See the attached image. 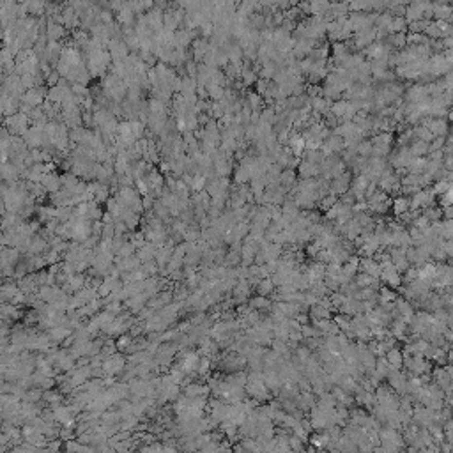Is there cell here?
Segmentation results:
<instances>
[{
    "label": "cell",
    "instance_id": "obj_1",
    "mask_svg": "<svg viewBox=\"0 0 453 453\" xmlns=\"http://www.w3.org/2000/svg\"><path fill=\"white\" fill-rule=\"evenodd\" d=\"M393 133H375L370 138L372 142V156L370 158H386L391 152L393 145Z\"/></svg>",
    "mask_w": 453,
    "mask_h": 453
},
{
    "label": "cell",
    "instance_id": "obj_2",
    "mask_svg": "<svg viewBox=\"0 0 453 453\" xmlns=\"http://www.w3.org/2000/svg\"><path fill=\"white\" fill-rule=\"evenodd\" d=\"M435 204V195H434L432 188H423V190H418L413 197L409 199V211H419L425 209L429 205Z\"/></svg>",
    "mask_w": 453,
    "mask_h": 453
},
{
    "label": "cell",
    "instance_id": "obj_3",
    "mask_svg": "<svg viewBox=\"0 0 453 453\" xmlns=\"http://www.w3.org/2000/svg\"><path fill=\"white\" fill-rule=\"evenodd\" d=\"M404 366H407V372L411 375H416V377L429 374L430 368H432L429 360L419 358V356H405V354H404Z\"/></svg>",
    "mask_w": 453,
    "mask_h": 453
},
{
    "label": "cell",
    "instance_id": "obj_4",
    "mask_svg": "<svg viewBox=\"0 0 453 453\" xmlns=\"http://www.w3.org/2000/svg\"><path fill=\"white\" fill-rule=\"evenodd\" d=\"M375 16H377V13H349L347 21L351 25L352 32H358V30H361V29L374 27Z\"/></svg>",
    "mask_w": 453,
    "mask_h": 453
},
{
    "label": "cell",
    "instance_id": "obj_5",
    "mask_svg": "<svg viewBox=\"0 0 453 453\" xmlns=\"http://www.w3.org/2000/svg\"><path fill=\"white\" fill-rule=\"evenodd\" d=\"M377 39V30L375 27H368V29H361L358 32H354L351 37V41L354 43V48H368L372 43H375Z\"/></svg>",
    "mask_w": 453,
    "mask_h": 453
},
{
    "label": "cell",
    "instance_id": "obj_6",
    "mask_svg": "<svg viewBox=\"0 0 453 453\" xmlns=\"http://www.w3.org/2000/svg\"><path fill=\"white\" fill-rule=\"evenodd\" d=\"M386 379L390 381V388L397 395H400V397L407 395V381H409V375L405 374V372L391 370L390 374H388V377H386Z\"/></svg>",
    "mask_w": 453,
    "mask_h": 453
},
{
    "label": "cell",
    "instance_id": "obj_7",
    "mask_svg": "<svg viewBox=\"0 0 453 453\" xmlns=\"http://www.w3.org/2000/svg\"><path fill=\"white\" fill-rule=\"evenodd\" d=\"M427 129L432 133V137H448V119L444 117H427L421 121Z\"/></svg>",
    "mask_w": 453,
    "mask_h": 453
},
{
    "label": "cell",
    "instance_id": "obj_8",
    "mask_svg": "<svg viewBox=\"0 0 453 453\" xmlns=\"http://www.w3.org/2000/svg\"><path fill=\"white\" fill-rule=\"evenodd\" d=\"M390 166H393V168H407L409 166V163L414 160V156L409 152V147H397L393 152H390Z\"/></svg>",
    "mask_w": 453,
    "mask_h": 453
},
{
    "label": "cell",
    "instance_id": "obj_9",
    "mask_svg": "<svg viewBox=\"0 0 453 453\" xmlns=\"http://www.w3.org/2000/svg\"><path fill=\"white\" fill-rule=\"evenodd\" d=\"M379 280H382L384 283H388L391 289L400 287V285H402V274L397 271V268H395L391 262H386V264L381 266Z\"/></svg>",
    "mask_w": 453,
    "mask_h": 453
},
{
    "label": "cell",
    "instance_id": "obj_10",
    "mask_svg": "<svg viewBox=\"0 0 453 453\" xmlns=\"http://www.w3.org/2000/svg\"><path fill=\"white\" fill-rule=\"evenodd\" d=\"M351 181H352L351 172H344L340 177H335V179L329 181V193L336 197L344 195L351 188Z\"/></svg>",
    "mask_w": 453,
    "mask_h": 453
},
{
    "label": "cell",
    "instance_id": "obj_11",
    "mask_svg": "<svg viewBox=\"0 0 453 453\" xmlns=\"http://www.w3.org/2000/svg\"><path fill=\"white\" fill-rule=\"evenodd\" d=\"M368 184H370V179L366 176H363V174H358V176L351 181V188H349V190L354 193L356 202L365 200V191H366V188H368Z\"/></svg>",
    "mask_w": 453,
    "mask_h": 453
},
{
    "label": "cell",
    "instance_id": "obj_12",
    "mask_svg": "<svg viewBox=\"0 0 453 453\" xmlns=\"http://www.w3.org/2000/svg\"><path fill=\"white\" fill-rule=\"evenodd\" d=\"M250 292H252V285H250L246 280L236 282L234 289H232V294H234L232 303H234V305H243V303H246V299L250 297Z\"/></svg>",
    "mask_w": 453,
    "mask_h": 453
},
{
    "label": "cell",
    "instance_id": "obj_13",
    "mask_svg": "<svg viewBox=\"0 0 453 453\" xmlns=\"http://www.w3.org/2000/svg\"><path fill=\"white\" fill-rule=\"evenodd\" d=\"M297 172H299V179H317V177H321V166L305 160H299Z\"/></svg>",
    "mask_w": 453,
    "mask_h": 453
},
{
    "label": "cell",
    "instance_id": "obj_14",
    "mask_svg": "<svg viewBox=\"0 0 453 453\" xmlns=\"http://www.w3.org/2000/svg\"><path fill=\"white\" fill-rule=\"evenodd\" d=\"M285 147H287L289 151L292 152V156H296V158L301 156L303 152H305V140H303L301 133H297V131L290 133V137H289Z\"/></svg>",
    "mask_w": 453,
    "mask_h": 453
},
{
    "label": "cell",
    "instance_id": "obj_15",
    "mask_svg": "<svg viewBox=\"0 0 453 453\" xmlns=\"http://www.w3.org/2000/svg\"><path fill=\"white\" fill-rule=\"evenodd\" d=\"M358 269H361V273H363V274H368V276L375 278V280H379L381 266H379L377 262H375L374 258L361 257V258H360V266H358Z\"/></svg>",
    "mask_w": 453,
    "mask_h": 453
},
{
    "label": "cell",
    "instance_id": "obj_16",
    "mask_svg": "<svg viewBox=\"0 0 453 453\" xmlns=\"http://www.w3.org/2000/svg\"><path fill=\"white\" fill-rule=\"evenodd\" d=\"M452 5L446 2H439V4H432V16L437 18V21H448L452 23Z\"/></svg>",
    "mask_w": 453,
    "mask_h": 453
},
{
    "label": "cell",
    "instance_id": "obj_17",
    "mask_svg": "<svg viewBox=\"0 0 453 453\" xmlns=\"http://www.w3.org/2000/svg\"><path fill=\"white\" fill-rule=\"evenodd\" d=\"M384 360L390 365L391 370H402V366H404V354L397 347H393V349H390V351L386 352Z\"/></svg>",
    "mask_w": 453,
    "mask_h": 453
},
{
    "label": "cell",
    "instance_id": "obj_18",
    "mask_svg": "<svg viewBox=\"0 0 453 453\" xmlns=\"http://www.w3.org/2000/svg\"><path fill=\"white\" fill-rule=\"evenodd\" d=\"M310 443L315 450H326L331 446V439L324 430H317V432L310 434Z\"/></svg>",
    "mask_w": 453,
    "mask_h": 453
},
{
    "label": "cell",
    "instance_id": "obj_19",
    "mask_svg": "<svg viewBox=\"0 0 453 453\" xmlns=\"http://www.w3.org/2000/svg\"><path fill=\"white\" fill-rule=\"evenodd\" d=\"M329 310H331V308H327V307H324V305H321V303H317V305L310 307L308 317H310L313 322L324 321V319H329Z\"/></svg>",
    "mask_w": 453,
    "mask_h": 453
},
{
    "label": "cell",
    "instance_id": "obj_20",
    "mask_svg": "<svg viewBox=\"0 0 453 453\" xmlns=\"http://www.w3.org/2000/svg\"><path fill=\"white\" fill-rule=\"evenodd\" d=\"M239 80L244 83V85H252V83L257 82V69H254L248 62H243V68H241V76Z\"/></svg>",
    "mask_w": 453,
    "mask_h": 453
},
{
    "label": "cell",
    "instance_id": "obj_21",
    "mask_svg": "<svg viewBox=\"0 0 453 453\" xmlns=\"http://www.w3.org/2000/svg\"><path fill=\"white\" fill-rule=\"evenodd\" d=\"M429 142H421V140H413L409 144V152L414 158H423L429 154Z\"/></svg>",
    "mask_w": 453,
    "mask_h": 453
},
{
    "label": "cell",
    "instance_id": "obj_22",
    "mask_svg": "<svg viewBox=\"0 0 453 453\" xmlns=\"http://www.w3.org/2000/svg\"><path fill=\"white\" fill-rule=\"evenodd\" d=\"M421 216L429 219L430 223H435V221H441V219H443V209L435 204L429 205V207L421 209Z\"/></svg>",
    "mask_w": 453,
    "mask_h": 453
},
{
    "label": "cell",
    "instance_id": "obj_23",
    "mask_svg": "<svg viewBox=\"0 0 453 453\" xmlns=\"http://www.w3.org/2000/svg\"><path fill=\"white\" fill-rule=\"evenodd\" d=\"M425 168H427V158H414L405 170H407V174H413V176H423Z\"/></svg>",
    "mask_w": 453,
    "mask_h": 453
},
{
    "label": "cell",
    "instance_id": "obj_24",
    "mask_svg": "<svg viewBox=\"0 0 453 453\" xmlns=\"http://www.w3.org/2000/svg\"><path fill=\"white\" fill-rule=\"evenodd\" d=\"M391 207H393V213L397 215V218H399V216L405 215V213L411 209L409 199H407V197H397V199L391 202Z\"/></svg>",
    "mask_w": 453,
    "mask_h": 453
},
{
    "label": "cell",
    "instance_id": "obj_25",
    "mask_svg": "<svg viewBox=\"0 0 453 453\" xmlns=\"http://www.w3.org/2000/svg\"><path fill=\"white\" fill-rule=\"evenodd\" d=\"M258 122L260 124H266V126H274V122H276V112H274V108L269 105V107H266L260 112V115H258Z\"/></svg>",
    "mask_w": 453,
    "mask_h": 453
},
{
    "label": "cell",
    "instance_id": "obj_26",
    "mask_svg": "<svg viewBox=\"0 0 453 453\" xmlns=\"http://www.w3.org/2000/svg\"><path fill=\"white\" fill-rule=\"evenodd\" d=\"M234 181L236 184H246L250 181V170H248V165H244V163H239L237 166L234 168Z\"/></svg>",
    "mask_w": 453,
    "mask_h": 453
},
{
    "label": "cell",
    "instance_id": "obj_27",
    "mask_svg": "<svg viewBox=\"0 0 453 453\" xmlns=\"http://www.w3.org/2000/svg\"><path fill=\"white\" fill-rule=\"evenodd\" d=\"M248 307L252 308V310L262 312V310H269V308H271V301H269L268 297L257 296V297H252V299H250V301H248Z\"/></svg>",
    "mask_w": 453,
    "mask_h": 453
},
{
    "label": "cell",
    "instance_id": "obj_28",
    "mask_svg": "<svg viewBox=\"0 0 453 453\" xmlns=\"http://www.w3.org/2000/svg\"><path fill=\"white\" fill-rule=\"evenodd\" d=\"M413 137H414V140L429 142V144L434 140L432 133H430L423 124H416V127H413Z\"/></svg>",
    "mask_w": 453,
    "mask_h": 453
},
{
    "label": "cell",
    "instance_id": "obj_29",
    "mask_svg": "<svg viewBox=\"0 0 453 453\" xmlns=\"http://www.w3.org/2000/svg\"><path fill=\"white\" fill-rule=\"evenodd\" d=\"M405 30H407V21L404 16H393L390 34H405Z\"/></svg>",
    "mask_w": 453,
    "mask_h": 453
},
{
    "label": "cell",
    "instance_id": "obj_30",
    "mask_svg": "<svg viewBox=\"0 0 453 453\" xmlns=\"http://www.w3.org/2000/svg\"><path fill=\"white\" fill-rule=\"evenodd\" d=\"M105 368H107L108 374H117V372H121L124 368V360H122L121 356H113V358H110L105 363Z\"/></svg>",
    "mask_w": 453,
    "mask_h": 453
},
{
    "label": "cell",
    "instance_id": "obj_31",
    "mask_svg": "<svg viewBox=\"0 0 453 453\" xmlns=\"http://www.w3.org/2000/svg\"><path fill=\"white\" fill-rule=\"evenodd\" d=\"M257 292H258V296H262V297L274 292V283L271 282V278H262V280L257 283Z\"/></svg>",
    "mask_w": 453,
    "mask_h": 453
},
{
    "label": "cell",
    "instance_id": "obj_32",
    "mask_svg": "<svg viewBox=\"0 0 453 453\" xmlns=\"http://www.w3.org/2000/svg\"><path fill=\"white\" fill-rule=\"evenodd\" d=\"M356 154L360 158H370L372 156V142L370 138H365L361 140L358 145H356Z\"/></svg>",
    "mask_w": 453,
    "mask_h": 453
},
{
    "label": "cell",
    "instance_id": "obj_33",
    "mask_svg": "<svg viewBox=\"0 0 453 453\" xmlns=\"http://www.w3.org/2000/svg\"><path fill=\"white\" fill-rule=\"evenodd\" d=\"M211 44L207 43V39H197L195 41V57L197 60H204L205 54L209 52Z\"/></svg>",
    "mask_w": 453,
    "mask_h": 453
},
{
    "label": "cell",
    "instance_id": "obj_34",
    "mask_svg": "<svg viewBox=\"0 0 453 453\" xmlns=\"http://www.w3.org/2000/svg\"><path fill=\"white\" fill-rule=\"evenodd\" d=\"M301 156L305 161H310V163H315V165H321L322 160H324V154L321 152V149H317V151H305Z\"/></svg>",
    "mask_w": 453,
    "mask_h": 453
},
{
    "label": "cell",
    "instance_id": "obj_35",
    "mask_svg": "<svg viewBox=\"0 0 453 453\" xmlns=\"http://www.w3.org/2000/svg\"><path fill=\"white\" fill-rule=\"evenodd\" d=\"M379 296H381V305H390V303H395V299H397V294L393 292V289L390 287H382L379 290Z\"/></svg>",
    "mask_w": 453,
    "mask_h": 453
},
{
    "label": "cell",
    "instance_id": "obj_36",
    "mask_svg": "<svg viewBox=\"0 0 453 453\" xmlns=\"http://www.w3.org/2000/svg\"><path fill=\"white\" fill-rule=\"evenodd\" d=\"M452 190V182H448V181H435L434 182V188H432V191H434V195H443V193H446V191H450Z\"/></svg>",
    "mask_w": 453,
    "mask_h": 453
},
{
    "label": "cell",
    "instance_id": "obj_37",
    "mask_svg": "<svg viewBox=\"0 0 453 453\" xmlns=\"http://www.w3.org/2000/svg\"><path fill=\"white\" fill-rule=\"evenodd\" d=\"M336 202H338V197H336V195H331V193H327V195H324V197L321 199V207H322L324 211H327V209H331V207L336 204Z\"/></svg>",
    "mask_w": 453,
    "mask_h": 453
},
{
    "label": "cell",
    "instance_id": "obj_38",
    "mask_svg": "<svg viewBox=\"0 0 453 453\" xmlns=\"http://www.w3.org/2000/svg\"><path fill=\"white\" fill-rule=\"evenodd\" d=\"M191 41V34L188 32V30H182V32H177V36H176V43L179 44L181 48L182 46H186V44L190 43Z\"/></svg>",
    "mask_w": 453,
    "mask_h": 453
},
{
    "label": "cell",
    "instance_id": "obj_39",
    "mask_svg": "<svg viewBox=\"0 0 453 453\" xmlns=\"http://www.w3.org/2000/svg\"><path fill=\"white\" fill-rule=\"evenodd\" d=\"M439 207L441 209H446V207H452V190L439 195Z\"/></svg>",
    "mask_w": 453,
    "mask_h": 453
},
{
    "label": "cell",
    "instance_id": "obj_40",
    "mask_svg": "<svg viewBox=\"0 0 453 453\" xmlns=\"http://www.w3.org/2000/svg\"><path fill=\"white\" fill-rule=\"evenodd\" d=\"M305 453H317V450H315V448H313V446H312V448L305 450Z\"/></svg>",
    "mask_w": 453,
    "mask_h": 453
},
{
    "label": "cell",
    "instance_id": "obj_41",
    "mask_svg": "<svg viewBox=\"0 0 453 453\" xmlns=\"http://www.w3.org/2000/svg\"><path fill=\"white\" fill-rule=\"evenodd\" d=\"M329 453H340V452H338V450H331Z\"/></svg>",
    "mask_w": 453,
    "mask_h": 453
}]
</instances>
